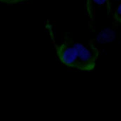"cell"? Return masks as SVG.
<instances>
[{"label": "cell", "instance_id": "1", "mask_svg": "<svg viewBox=\"0 0 121 121\" xmlns=\"http://www.w3.org/2000/svg\"><path fill=\"white\" fill-rule=\"evenodd\" d=\"M49 34L57 56L64 65L83 71H91L95 68L99 51L92 43L65 41L58 44L55 41L54 35L50 32Z\"/></svg>", "mask_w": 121, "mask_h": 121}, {"label": "cell", "instance_id": "2", "mask_svg": "<svg viewBox=\"0 0 121 121\" xmlns=\"http://www.w3.org/2000/svg\"><path fill=\"white\" fill-rule=\"evenodd\" d=\"M106 5L107 13L110 11V5L109 0H86V6L88 15L90 18H92L94 12L97 6Z\"/></svg>", "mask_w": 121, "mask_h": 121}, {"label": "cell", "instance_id": "4", "mask_svg": "<svg viewBox=\"0 0 121 121\" xmlns=\"http://www.w3.org/2000/svg\"><path fill=\"white\" fill-rule=\"evenodd\" d=\"M29 0H0V2L8 4H13Z\"/></svg>", "mask_w": 121, "mask_h": 121}, {"label": "cell", "instance_id": "3", "mask_svg": "<svg viewBox=\"0 0 121 121\" xmlns=\"http://www.w3.org/2000/svg\"><path fill=\"white\" fill-rule=\"evenodd\" d=\"M114 18L116 21L121 23V3L115 11Z\"/></svg>", "mask_w": 121, "mask_h": 121}]
</instances>
